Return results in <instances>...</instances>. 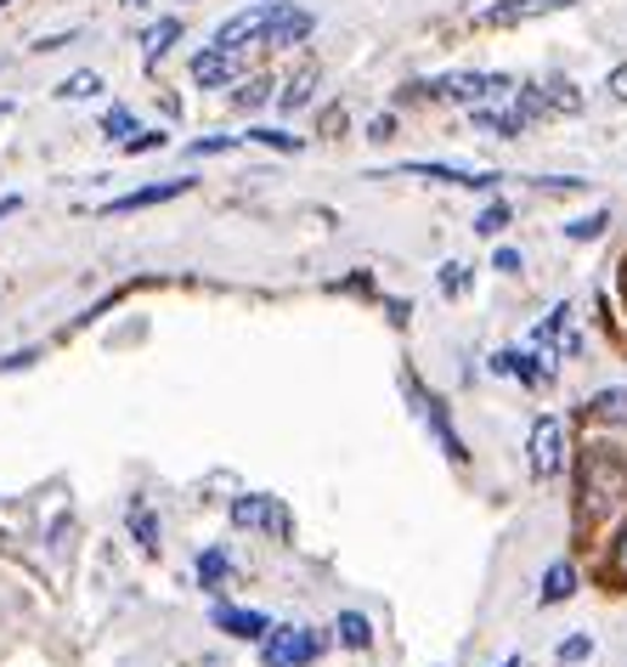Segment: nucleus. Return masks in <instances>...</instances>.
I'll return each mask as SVG.
<instances>
[{
    "label": "nucleus",
    "mask_w": 627,
    "mask_h": 667,
    "mask_svg": "<svg viewBox=\"0 0 627 667\" xmlns=\"http://www.w3.org/2000/svg\"><path fill=\"white\" fill-rule=\"evenodd\" d=\"M34 362V351H12V357H0V368H29Z\"/></svg>",
    "instance_id": "58836bf2"
},
{
    "label": "nucleus",
    "mask_w": 627,
    "mask_h": 667,
    "mask_svg": "<svg viewBox=\"0 0 627 667\" xmlns=\"http://www.w3.org/2000/svg\"><path fill=\"white\" fill-rule=\"evenodd\" d=\"M322 650H328V634H317V628H272L261 639V661L266 667H306Z\"/></svg>",
    "instance_id": "f03ea898"
},
{
    "label": "nucleus",
    "mask_w": 627,
    "mask_h": 667,
    "mask_svg": "<svg viewBox=\"0 0 627 667\" xmlns=\"http://www.w3.org/2000/svg\"><path fill=\"white\" fill-rule=\"evenodd\" d=\"M621 493H627V464H621V453H616V447H588V453H583V475H576V498H583V515H588V520L610 515V509L621 504Z\"/></svg>",
    "instance_id": "f257e3e1"
},
{
    "label": "nucleus",
    "mask_w": 627,
    "mask_h": 667,
    "mask_svg": "<svg viewBox=\"0 0 627 667\" xmlns=\"http://www.w3.org/2000/svg\"><path fill=\"white\" fill-rule=\"evenodd\" d=\"M525 464H532L538 481H554V475L565 469V419L543 413L532 424V442H525Z\"/></svg>",
    "instance_id": "20e7f679"
},
{
    "label": "nucleus",
    "mask_w": 627,
    "mask_h": 667,
    "mask_svg": "<svg viewBox=\"0 0 627 667\" xmlns=\"http://www.w3.org/2000/svg\"><path fill=\"white\" fill-rule=\"evenodd\" d=\"M610 226V215L605 210H594V215H576V221H565V237H571V244H588V237H599Z\"/></svg>",
    "instance_id": "b1692460"
},
{
    "label": "nucleus",
    "mask_w": 627,
    "mask_h": 667,
    "mask_svg": "<svg viewBox=\"0 0 627 667\" xmlns=\"http://www.w3.org/2000/svg\"><path fill=\"white\" fill-rule=\"evenodd\" d=\"M125 527H130V538H136L141 549H148V554L159 549V515H153V504H141V498H136V504H130V515H125Z\"/></svg>",
    "instance_id": "2eb2a0df"
},
{
    "label": "nucleus",
    "mask_w": 627,
    "mask_h": 667,
    "mask_svg": "<svg viewBox=\"0 0 627 667\" xmlns=\"http://www.w3.org/2000/svg\"><path fill=\"white\" fill-rule=\"evenodd\" d=\"M199 583H204L210 594H221V589L232 583V560H226V549H204V554H199Z\"/></svg>",
    "instance_id": "f3484780"
},
{
    "label": "nucleus",
    "mask_w": 627,
    "mask_h": 667,
    "mask_svg": "<svg viewBox=\"0 0 627 667\" xmlns=\"http://www.w3.org/2000/svg\"><path fill=\"white\" fill-rule=\"evenodd\" d=\"M605 583L627 589V527H621V538L610 543V560H605Z\"/></svg>",
    "instance_id": "a878e982"
},
{
    "label": "nucleus",
    "mask_w": 627,
    "mask_h": 667,
    "mask_svg": "<svg viewBox=\"0 0 627 667\" xmlns=\"http://www.w3.org/2000/svg\"><path fill=\"white\" fill-rule=\"evenodd\" d=\"M311 91H317V68H300L295 80H288V91H283L277 103H283L288 114H295V108H306V103H311Z\"/></svg>",
    "instance_id": "412c9836"
},
{
    "label": "nucleus",
    "mask_w": 627,
    "mask_h": 667,
    "mask_svg": "<svg viewBox=\"0 0 627 667\" xmlns=\"http://www.w3.org/2000/svg\"><path fill=\"white\" fill-rule=\"evenodd\" d=\"M192 187H199V176H170V181H153V187H136V193H125V199L108 204V215H136V210H153V204L187 199Z\"/></svg>",
    "instance_id": "0eeeda50"
},
{
    "label": "nucleus",
    "mask_w": 627,
    "mask_h": 667,
    "mask_svg": "<svg viewBox=\"0 0 627 667\" xmlns=\"http://www.w3.org/2000/svg\"><path fill=\"white\" fill-rule=\"evenodd\" d=\"M322 130H328V136L346 130V108H328V114H322Z\"/></svg>",
    "instance_id": "4c0bfd02"
},
{
    "label": "nucleus",
    "mask_w": 627,
    "mask_h": 667,
    "mask_svg": "<svg viewBox=\"0 0 627 667\" xmlns=\"http://www.w3.org/2000/svg\"><path fill=\"white\" fill-rule=\"evenodd\" d=\"M0 7H12V0H0Z\"/></svg>",
    "instance_id": "37998d69"
},
{
    "label": "nucleus",
    "mask_w": 627,
    "mask_h": 667,
    "mask_svg": "<svg viewBox=\"0 0 627 667\" xmlns=\"http://www.w3.org/2000/svg\"><path fill=\"white\" fill-rule=\"evenodd\" d=\"M503 226H509V204H503V199H498V204H487V210L475 215V232H480V237H498Z\"/></svg>",
    "instance_id": "bb28decb"
},
{
    "label": "nucleus",
    "mask_w": 627,
    "mask_h": 667,
    "mask_svg": "<svg viewBox=\"0 0 627 667\" xmlns=\"http://www.w3.org/2000/svg\"><path fill=\"white\" fill-rule=\"evenodd\" d=\"M176 40H181V18H159V23H153L148 34H141V63L153 68V63H159V57L170 52Z\"/></svg>",
    "instance_id": "4468645a"
},
{
    "label": "nucleus",
    "mask_w": 627,
    "mask_h": 667,
    "mask_svg": "<svg viewBox=\"0 0 627 667\" xmlns=\"http://www.w3.org/2000/svg\"><path fill=\"white\" fill-rule=\"evenodd\" d=\"M492 266H498V272H520V250H498Z\"/></svg>",
    "instance_id": "c9c22d12"
},
{
    "label": "nucleus",
    "mask_w": 627,
    "mask_h": 667,
    "mask_svg": "<svg viewBox=\"0 0 627 667\" xmlns=\"http://www.w3.org/2000/svg\"><path fill=\"white\" fill-rule=\"evenodd\" d=\"M272 12H277V0H261V7H249V12L226 18V23L215 29V40H210V45H221V52H237V45H249V40H266Z\"/></svg>",
    "instance_id": "423d86ee"
},
{
    "label": "nucleus",
    "mask_w": 627,
    "mask_h": 667,
    "mask_svg": "<svg viewBox=\"0 0 627 667\" xmlns=\"http://www.w3.org/2000/svg\"><path fill=\"white\" fill-rule=\"evenodd\" d=\"M571 0H503V7L480 12L487 29H514V23H532V18H549V12H565Z\"/></svg>",
    "instance_id": "1a4fd4ad"
},
{
    "label": "nucleus",
    "mask_w": 627,
    "mask_h": 667,
    "mask_svg": "<svg viewBox=\"0 0 627 667\" xmlns=\"http://www.w3.org/2000/svg\"><path fill=\"white\" fill-rule=\"evenodd\" d=\"M554 656H560L565 667H576V661H588V656H594V639H588V634H571V639H560Z\"/></svg>",
    "instance_id": "cd10ccee"
},
{
    "label": "nucleus",
    "mask_w": 627,
    "mask_h": 667,
    "mask_svg": "<svg viewBox=\"0 0 627 667\" xmlns=\"http://www.w3.org/2000/svg\"><path fill=\"white\" fill-rule=\"evenodd\" d=\"M538 357H520V351H503V357H492V373H514V379H525V385H549V368H532Z\"/></svg>",
    "instance_id": "6ab92c4d"
},
{
    "label": "nucleus",
    "mask_w": 627,
    "mask_h": 667,
    "mask_svg": "<svg viewBox=\"0 0 627 667\" xmlns=\"http://www.w3.org/2000/svg\"><path fill=\"white\" fill-rule=\"evenodd\" d=\"M63 45H74V34H45V40H34V52H63Z\"/></svg>",
    "instance_id": "f704fd0d"
},
{
    "label": "nucleus",
    "mask_w": 627,
    "mask_h": 667,
    "mask_svg": "<svg viewBox=\"0 0 627 667\" xmlns=\"http://www.w3.org/2000/svg\"><path fill=\"white\" fill-rule=\"evenodd\" d=\"M571 594H576V565H571V560H554V565L543 571L538 605H560V600H571Z\"/></svg>",
    "instance_id": "ddd939ff"
},
{
    "label": "nucleus",
    "mask_w": 627,
    "mask_h": 667,
    "mask_svg": "<svg viewBox=\"0 0 627 667\" xmlns=\"http://www.w3.org/2000/svg\"><path fill=\"white\" fill-rule=\"evenodd\" d=\"M18 204H23V199H0V221H7V215H18Z\"/></svg>",
    "instance_id": "ea45409f"
},
{
    "label": "nucleus",
    "mask_w": 627,
    "mask_h": 667,
    "mask_svg": "<svg viewBox=\"0 0 627 667\" xmlns=\"http://www.w3.org/2000/svg\"><path fill=\"white\" fill-rule=\"evenodd\" d=\"M103 130H108L114 141H125V136H136V119H130L125 108H108V119H103Z\"/></svg>",
    "instance_id": "2f4dec72"
},
{
    "label": "nucleus",
    "mask_w": 627,
    "mask_h": 667,
    "mask_svg": "<svg viewBox=\"0 0 627 667\" xmlns=\"http://www.w3.org/2000/svg\"><path fill=\"white\" fill-rule=\"evenodd\" d=\"M306 34H311V12H295V7H283V0H277V12H272L261 45H300Z\"/></svg>",
    "instance_id": "f8f14e48"
},
{
    "label": "nucleus",
    "mask_w": 627,
    "mask_h": 667,
    "mask_svg": "<svg viewBox=\"0 0 627 667\" xmlns=\"http://www.w3.org/2000/svg\"><path fill=\"white\" fill-rule=\"evenodd\" d=\"M164 141H170L164 130H136V136L119 141V148H125V153H153V148H164Z\"/></svg>",
    "instance_id": "c85d7f7f"
},
{
    "label": "nucleus",
    "mask_w": 627,
    "mask_h": 667,
    "mask_svg": "<svg viewBox=\"0 0 627 667\" xmlns=\"http://www.w3.org/2000/svg\"><path fill=\"white\" fill-rule=\"evenodd\" d=\"M475 125H480V130H492V136H520L532 119H525L520 108H503V114H498V108H475Z\"/></svg>",
    "instance_id": "a211bd4d"
},
{
    "label": "nucleus",
    "mask_w": 627,
    "mask_h": 667,
    "mask_svg": "<svg viewBox=\"0 0 627 667\" xmlns=\"http://www.w3.org/2000/svg\"><path fill=\"white\" fill-rule=\"evenodd\" d=\"M407 396L418 402V419L429 424V431H436V442H442V453H447L453 464H464L469 453H464V442H458V431H453V424H447V413H442V402H436V396H429V391L418 385V379H407Z\"/></svg>",
    "instance_id": "6e6552de"
},
{
    "label": "nucleus",
    "mask_w": 627,
    "mask_h": 667,
    "mask_svg": "<svg viewBox=\"0 0 627 667\" xmlns=\"http://www.w3.org/2000/svg\"><path fill=\"white\" fill-rule=\"evenodd\" d=\"M391 130H396V119H391V114H379V119L368 125V136H373V141H384V136H391Z\"/></svg>",
    "instance_id": "e433bc0d"
},
{
    "label": "nucleus",
    "mask_w": 627,
    "mask_h": 667,
    "mask_svg": "<svg viewBox=\"0 0 627 667\" xmlns=\"http://www.w3.org/2000/svg\"><path fill=\"white\" fill-rule=\"evenodd\" d=\"M272 97V80H249L244 91H237V108H261Z\"/></svg>",
    "instance_id": "473e14b6"
},
{
    "label": "nucleus",
    "mask_w": 627,
    "mask_h": 667,
    "mask_svg": "<svg viewBox=\"0 0 627 667\" xmlns=\"http://www.w3.org/2000/svg\"><path fill=\"white\" fill-rule=\"evenodd\" d=\"M237 148V136H199V141H192V159H210V153H232Z\"/></svg>",
    "instance_id": "c756f323"
},
{
    "label": "nucleus",
    "mask_w": 627,
    "mask_h": 667,
    "mask_svg": "<svg viewBox=\"0 0 627 667\" xmlns=\"http://www.w3.org/2000/svg\"><path fill=\"white\" fill-rule=\"evenodd\" d=\"M588 413H594V419H610V424H627V391H599V396L588 402Z\"/></svg>",
    "instance_id": "5701e85b"
},
{
    "label": "nucleus",
    "mask_w": 627,
    "mask_h": 667,
    "mask_svg": "<svg viewBox=\"0 0 627 667\" xmlns=\"http://www.w3.org/2000/svg\"><path fill=\"white\" fill-rule=\"evenodd\" d=\"M442 289H447V295H464V289H469V266L447 261V266H442Z\"/></svg>",
    "instance_id": "7c9ffc66"
},
{
    "label": "nucleus",
    "mask_w": 627,
    "mask_h": 667,
    "mask_svg": "<svg viewBox=\"0 0 627 667\" xmlns=\"http://www.w3.org/2000/svg\"><path fill=\"white\" fill-rule=\"evenodd\" d=\"M514 80L509 74H469V68H458V74H442V80H429V85H418L424 97H447V103H487V97H503Z\"/></svg>",
    "instance_id": "7ed1b4c3"
},
{
    "label": "nucleus",
    "mask_w": 627,
    "mask_h": 667,
    "mask_svg": "<svg viewBox=\"0 0 627 667\" xmlns=\"http://www.w3.org/2000/svg\"><path fill=\"white\" fill-rule=\"evenodd\" d=\"M103 91V74H68L63 85H57V97L63 103H85V97H96Z\"/></svg>",
    "instance_id": "4be33fe9"
},
{
    "label": "nucleus",
    "mask_w": 627,
    "mask_h": 667,
    "mask_svg": "<svg viewBox=\"0 0 627 667\" xmlns=\"http://www.w3.org/2000/svg\"><path fill=\"white\" fill-rule=\"evenodd\" d=\"M125 7H148V0H125Z\"/></svg>",
    "instance_id": "a19ab883"
},
{
    "label": "nucleus",
    "mask_w": 627,
    "mask_h": 667,
    "mask_svg": "<svg viewBox=\"0 0 627 667\" xmlns=\"http://www.w3.org/2000/svg\"><path fill=\"white\" fill-rule=\"evenodd\" d=\"M210 623L226 628L232 639H266V634H272V616H266V611H244V605H215Z\"/></svg>",
    "instance_id": "9b49d317"
},
{
    "label": "nucleus",
    "mask_w": 627,
    "mask_h": 667,
    "mask_svg": "<svg viewBox=\"0 0 627 667\" xmlns=\"http://www.w3.org/2000/svg\"><path fill=\"white\" fill-rule=\"evenodd\" d=\"M192 80L204 91H221L237 80V52H221V45H204V52H192Z\"/></svg>",
    "instance_id": "9d476101"
},
{
    "label": "nucleus",
    "mask_w": 627,
    "mask_h": 667,
    "mask_svg": "<svg viewBox=\"0 0 627 667\" xmlns=\"http://www.w3.org/2000/svg\"><path fill=\"white\" fill-rule=\"evenodd\" d=\"M232 527L237 532H288V515H283L277 498L244 493V498H232Z\"/></svg>",
    "instance_id": "39448f33"
},
{
    "label": "nucleus",
    "mask_w": 627,
    "mask_h": 667,
    "mask_svg": "<svg viewBox=\"0 0 627 667\" xmlns=\"http://www.w3.org/2000/svg\"><path fill=\"white\" fill-rule=\"evenodd\" d=\"M543 103H549L554 114H583V91H576L571 80H549V85H543Z\"/></svg>",
    "instance_id": "aec40b11"
},
{
    "label": "nucleus",
    "mask_w": 627,
    "mask_h": 667,
    "mask_svg": "<svg viewBox=\"0 0 627 667\" xmlns=\"http://www.w3.org/2000/svg\"><path fill=\"white\" fill-rule=\"evenodd\" d=\"M333 639H340L346 650H368L373 645V623L362 611H340V623H333Z\"/></svg>",
    "instance_id": "dca6fc26"
},
{
    "label": "nucleus",
    "mask_w": 627,
    "mask_h": 667,
    "mask_svg": "<svg viewBox=\"0 0 627 667\" xmlns=\"http://www.w3.org/2000/svg\"><path fill=\"white\" fill-rule=\"evenodd\" d=\"M605 91H610V97H616V103H627V63H616V68H610V80H605Z\"/></svg>",
    "instance_id": "72a5a7b5"
},
{
    "label": "nucleus",
    "mask_w": 627,
    "mask_h": 667,
    "mask_svg": "<svg viewBox=\"0 0 627 667\" xmlns=\"http://www.w3.org/2000/svg\"><path fill=\"white\" fill-rule=\"evenodd\" d=\"M249 141H255V148H277V153H300V148H306L300 136H288V130H266V125H261V130H249Z\"/></svg>",
    "instance_id": "393cba45"
},
{
    "label": "nucleus",
    "mask_w": 627,
    "mask_h": 667,
    "mask_svg": "<svg viewBox=\"0 0 627 667\" xmlns=\"http://www.w3.org/2000/svg\"><path fill=\"white\" fill-rule=\"evenodd\" d=\"M503 667H520V656H509V661H503Z\"/></svg>",
    "instance_id": "79ce46f5"
}]
</instances>
